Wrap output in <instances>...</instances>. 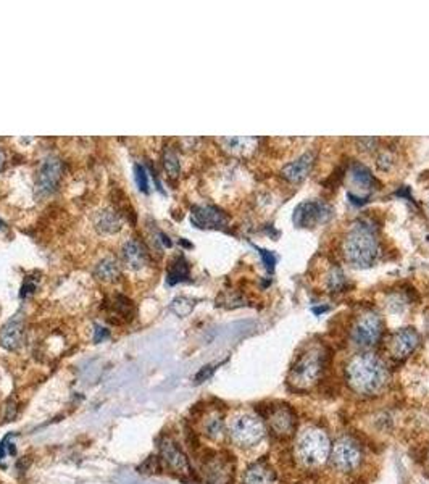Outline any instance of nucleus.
<instances>
[{
    "instance_id": "nucleus-1",
    "label": "nucleus",
    "mask_w": 429,
    "mask_h": 484,
    "mask_svg": "<svg viewBox=\"0 0 429 484\" xmlns=\"http://www.w3.org/2000/svg\"><path fill=\"white\" fill-rule=\"evenodd\" d=\"M345 381L359 395H376L386 388L389 370L376 354H359L345 367Z\"/></svg>"
},
{
    "instance_id": "nucleus-2",
    "label": "nucleus",
    "mask_w": 429,
    "mask_h": 484,
    "mask_svg": "<svg viewBox=\"0 0 429 484\" xmlns=\"http://www.w3.org/2000/svg\"><path fill=\"white\" fill-rule=\"evenodd\" d=\"M343 255L356 269H368L379 257L376 228L368 220H356L343 239Z\"/></svg>"
},
{
    "instance_id": "nucleus-3",
    "label": "nucleus",
    "mask_w": 429,
    "mask_h": 484,
    "mask_svg": "<svg viewBox=\"0 0 429 484\" xmlns=\"http://www.w3.org/2000/svg\"><path fill=\"white\" fill-rule=\"evenodd\" d=\"M326 355L319 346H312L299 355L296 363L289 372L287 381L292 388L299 391L312 389L323 377Z\"/></svg>"
},
{
    "instance_id": "nucleus-4",
    "label": "nucleus",
    "mask_w": 429,
    "mask_h": 484,
    "mask_svg": "<svg viewBox=\"0 0 429 484\" xmlns=\"http://www.w3.org/2000/svg\"><path fill=\"white\" fill-rule=\"evenodd\" d=\"M331 441L326 431L317 426L305 428L296 441V457L302 465L315 468L326 463L331 454Z\"/></svg>"
},
{
    "instance_id": "nucleus-5",
    "label": "nucleus",
    "mask_w": 429,
    "mask_h": 484,
    "mask_svg": "<svg viewBox=\"0 0 429 484\" xmlns=\"http://www.w3.org/2000/svg\"><path fill=\"white\" fill-rule=\"evenodd\" d=\"M227 432L236 446L252 447L265 437L266 428L260 416L253 414H237L229 420Z\"/></svg>"
},
{
    "instance_id": "nucleus-6",
    "label": "nucleus",
    "mask_w": 429,
    "mask_h": 484,
    "mask_svg": "<svg viewBox=\"0 0 429 484\" xmlns=\"http://www.w3.org/2000/svg\"><path fill=\"white\" fill-rule=\"evenodd\" d=\"M329 460L338 471L352 473L361 465L363 452H361L359 442L354 441L350 436H344L331 446Z\"/></svg>"
},
{
    "instance_id": "nucleus-7",
    "label": "nucleus",
    "mask_w": 429,
    "mask_h": 484,
    "mask_svg": "<svg viewBox=\"0 0 429 484\" xmlns=\"http://www.w3.org/2000/svg\"><path fill=\"white\" fill-rule=\"evenodd\" d=\"M384 323L376 312L366 310L355 318L352 324V339L360 347H373L381 341Z\"/></svg>"
},
{
    "instance_id": "nucleus-8",
    "label": "nucleus",
    "mask_w": 429,
    "mask_h": 484,
    "mask_svg": "<svg viewBox=\"0 0 429 484\" xmlns=\"http://www.w3.org/2000/svg\"><path fill=\"white\" fill-rule=\"evenodd\" d=\"M63 174V163L59 157L47 156L40 162L38 168V176H36V192L40 197L54 194L61 181Z\"/></svg>"
},
{
    "instance_id": "nucleus-9",
    "label": "nucleus",
    "mask_w": 429,
    "mask_h": 484,
    "mask_svg": "<svg viewBox=\"0 0 429 484\" xmlns=\"http://www.w3.org/2000/svg\"><path fill=\"white\" fill-rule=\"evenodd\" d=\"M268 426L279 439H287L296 432V415L289 405H275L266 414Z\"/></svg>"
},
{
    "instance_id": "nucleus-10",
    "label": "nucleus",
    "mask_w": 429,
    "mask_h": 484,
    "mask_svg": "<svg viewBox=\"0 0 429 484\" xmlns=\"http://www.w3.org/2000/svg\"><path fill=\"white\" fill-rule=\"evenodd\" d=\"M418 346H420V334L416 329L402 328L389 338L387 350H389V357L394 360H404L410 357Z\"/></svg>"
},
{
    "instance_id": "nucleus-11",
    "label": "nucleus",
    "mask_w": 429,
    "mask_h": 484,
    "mask_svg": "<svg viewBox=\"0 0 429 484\" xmlns=\"http://www.w3.org/2000/svg\"><path fill=\"white\" fill-rule=\"evenodd\" d=\"M329 216V207L319 200H307L297 205L294 212V223L299 228H313L323 221H326Z\"/></svg>"
},
{
    "instance_id": "nucleus-12",
    "label": "nucleus",
    "mask_w": 429,
    "mask_h": 484,
    "mask_svg": "<svg viewBox=\"0 0 429 484\" xmlns=\"http://www.w3.org/2000/svg\"><path fill=\"white\" fill-rule=\"evenodd\" d=\"M349 179H350V186H354V192L349 194V197H355L359 195V190L361 192V197L366 200V197L373 192L378 186V179L373 176V173L370 172L365 165H361L359 162L352 163V167L349 169Z\"/></svg>"
},
{
    "instance_id": "nucleus-13",
    "label": "nucleus",
    "mask_w": 429,
    "mask_h": 484,
    "mask_svg": "<svg viewBox=\"0 0 429 484\" xmlns=\"http://www.w3.org/2000/svg\"><path fill=\"white\" fill-rule=\"evenodd\" d=\"M160 457H162L165 467H168L172 471L178 473V475H190L188 457L179 449L176 442H173L172 439L165 441L162 447H160Z\"/></svg>"
},
{
    "instance_id": "nucleus-14",
    "label": "nucleus",
    "mask_w": 429,
    "mask_h": 484,
    "mask_svg": "<svg viewBox=\"0 0 429 484\" xmlns=\"http://www.w3.org/2000/svg\"><path fill=\"white\" fill-rule=\"evenodd\" d=\"M313 163H315V153L305 152L294 162H289L287 165H284L279 174H281L283 179H286V181L291 184L302 183L303 179L308 176V173L312 172Z\"/></svg>"
},
{
    "instance_id": "nucleus-15",
    "label": "nucleus",
    "mask_w": 429,
    "mask_h": 484,
    "mask_svg": "<svg viewBox=\"0 0 429 484\" xmlns=\"http://www.w3.org/2000/svg\"><path fill=\"white\" fill-rule=\"evenodd\" d=\"M24 324L23 318L17 315L12 320H8L0 329V346L7 350H17L23 344Z\"/></svg>"
},
{
    "instance_id": "nucleus-16",
    "label": "nucleus",
    "mask_w": 429,
    "mask_h": 484,
    "mask_svg": "<svg viewBox=\"0 0 429 484\" xmlns=\"http://www.w3.org/2000/svg\"><path fill=\"white\" fill-rule=\"evenodd\" d=\"M193 221L199 228H221L226 225V215L216 207L199 205L193 209Z\"/></svg>"
},
{
    "instance_id": "nucleus-17",
    "label": "nucleus",
    "mask_w": 429,
    "mask_h": 484,
    "mask_svg": "<svg viewBox=\"0 0 429 484\" xmlns=\"http://www.w3.org/2000/svg\"><path fill=\"white\" fill-rule=\"evenodd\" d=\"M121 257L128 269L141 270L147 264V252L141 242L136 239H129L125 242L121 249Z\"/></svg>"
},
{
    "instance_id": "nucleus-18",
    "label": "nucleus",
    "mask_w": 429,
    "mask_h": 484,
    "mask_svg": "<svg viewBox=\"0 0 429 484\" xmlns=\"http://www.w3.org/2000/svg\"><path fill=\"white\" fill-rule=\"evenodd\" d=\"M244 484H275V471L266 463H253L244 473Z\"/></svg>"
},
{
    "instance_id": "nucleus-19",
    "label": "nucleus",
    "mask_w": 429,
    "mask_h": 484,
    "mask_svg": "<svg viewBox=\"0 0 429 484\" xmlns=\"http://www.w3.org/2000/svg\"><path fill=\"white\" fill-rule=\"evenodd\" d=\"M96 228L103 234L116 233V231H120L121 228L120 216L116 215V212H112V210H103V212L97 215Z\"/></svg>"
},
{
    "instance_id": "nucleus-20",
    "label": "nucleus",
    "mask_w": 429,
    "mask_h": 484,
    "mask_svg": "<svg viewBox=\"0 0 429 484\" xmlns=\"http://www.w3.org/2000/svg\"><path fill=\"white\" fill-rule=\"evenodd\" d=\"M94 275L103 282H113L120 278V266H118L116 260L103 259L96 265Z\"/></svg>"
},
{
    "instance_id": "nucleus-21",
    "label": "nucleus",
    "mask_w": 429,
    "mask_h": 484,
    "mask_svg": "<svg viewBox=\"0 0 429 484\" xmlns=\"http://www.w3.org/2000/svg\"><path fill=\"white\" fill-rule=\"evenodd\" d=\"M188 278H189V265L183 257H179V259H176L172 265H170L167 281L170 286H174L181 281H186Z\"/></svg>"
},
{
    "instance_id": "nucleus-22",
    "label": "nucleus",
    "mask_w": 429,
    "mask_h": 484,
    "mask_svg": "<svg viewBox=\"0 0 429 484\" xmlns=\"http://www.w3.org/2000/svg\"><path fill=\"white\" fill-rule=\"evenodd\" d=\"M223 142L227 146V149L236 153H247L255 149L258 142L257 137H231V139H223Z\"/></svg>"
},
{
    "instance_id": "nucleus-23",
    "label": "nucleus",
    "mask_w": 429,
    "mask_h": 484,
    "mask_svg": "<svg viewBox=\"0 0 429 484\" xmlns=\"http://www.w3.org/2000/svg\"><path fill=\"white\" fill-rule=\"evenodd\" d=\"M205 434L213 441H220L225 436V423L220 415H211L205 421Z\"/></svg>"
},
{
    "instance_id": "nucleus-24",
    "label": "nucleus",
    "mask_w": 429,
    "mask_h": 484,
    "mask_svg": "<svg viewBox=\"0 0 429 484\" xmlns=\"http://www.w3.org/2000/svg\"><path fill=\"white\" fill-rule=\"evenodd\" d=\"M112 315H116V317H123V320L128 322L129 318H131L133 315V312H134V307H133V302L129 301V298L126 297H123V296H116L115 297V301H113L112 303Z\"/></svg>"
},
{
    "instance_id": "nucleus-25",
    "label": "nucleus",
    "mask_w": 429,
    "mask_h": 484,
    "mask_svg": "<svg viewBox=\"0 0 429 484\" xmlns=\"http://www.w3.org/2000/svg\"><path fill=\"white\" fill-rule=\"evenodd\" d=\"M345 286H347V281H345L343 270L334 266V269L328 273V289L331 292H340Z\"/></svg>"
},
{
    "instance_id": "nucleus-26",
    "label": "nucleus",
    "mask_w": 429,
    "mask_h": 484,
    "mask_svg": "<svg viewBox=\"0 0 429 484\" xmlns=\"http://www.w3.org/2000/svg\"><path fill=\"white\" fill-rule=\"evenodd\" d=\"M163 165L170 176L172 178L178 176L181 172V165H179V158L176 156V152L172 151V149H167L163 153Z\"/></svg>"
},
{
    "instance_id": "nucleus-27",
    "label": "nucleus",
    "mask_w": 429,
    "mask_h": 484,
    "mask_svg": "<svg viewBox=\"0 0 429 484\" xmlns=\"http://www.w3.org/2000/svg\"><path fill=\"white\" fill-rule=\"evenodd\" d=\"M170 308H172L178 317H188L194 308V301H190L188 297H178L172 302V307Z\"/></svg>"
},
{
    "instance_id": "nucleus-28",
    "label": "nucleus",
    "mask_w": 429,
    "mask_h": 484,
    "mask_svg": "<svg viewBox=\"0 0 429 484\" xmlns=\"http://www.w3.org/2000/svg\"><path fill=\"white\" fill-rule=\"evenodd\" d=\"M136 179H137V186L142 192H147L149 190V183H147V172L142 165H136Z\"/></svg>"
},
{
    "instance_id": "nucleus-29",
    "label": "nucleus",
    "mask_w": 429,
    "mask_h": 484,
    "mask_svg": "<svg viewBox=\"0 0 429 484\" xmlns=\"http://www.w3.org/2000/svg\"><path fill=\"white\" fill-rule=\"evenodd\" d=\"M8 441H10V436L5 437V439L2 441V444H0V463H2L3 460H7V458H10L15 454V447H13V444H8Z\"/></svg>"
},
{
    "instance_id": "nucleus-30",
    "label": "nucleus",
    "mask_w": 429,
    "mask_h": 484,
    "mask_svg": "<svg viewBox=\"0 0 429 484\" xmlns=\"http://www.w3.org/2000/svg\"><path fill=\"white\" fill-rule=\"evenodd\" d=\"M258 252H260V257L263 259V264H265L268 271L275 270V264H276L275 254H271L270 250H265V249H258Z\"/></svg>"
},
{
    "instance_id": "nucleus-31",
    "label": "nucleus",
    "mask_w": 429,
    "mask_h": 484,
    "mask_svg": "<svg viewBox=\"0 0 429 484\" xmlns=\"http://www.w3.org/2000/svg\"><path fill=\"white\" fill-rule=\"evenodd\" d=\"M213 367H204L202 370H200V373L197 375V377H195V381H197V383H202V381L204 379H206V378H210L211 377V373H213Z\"/></svg>"
},
{
    "instance_id": "nucleus-32",
    "label": "nucleus",
    "mask_w": 429,
    "mask_h": 484,
    "mask_svg": "<svg viewBox=\"0 0 429 484\" xmlns=\"http://www.w3.org/2000/svg\"><path fill=\"white\" fill-rule=\"evenodd\" d=\"M105 338H108V331H107V329H105V328L97 326V329H96V338H94L96 341L99 342L100 339H105Z\"/></svg>"
},
{
    "instance_id": "nucleus-33",
    "label": "nucleus",
    "mask_w": 429,
    "mask_h": 484,
    "mask_svg": "<svg viewBox=\"0 0 429 484\" xmlns=\"http://www.w3.org/2000/svg\"><path fill=\"white\" fill-rule=\"evenodd\" d=\"M3 167H5V153L0 151V172H2Z\"/></svg>"
},
{
    "instance_id": "nucleus-34",
    "label": "nucleus",
    "mask_w": 429,
    "mask_h": 484,
    "mask_svg": "<svg viewBox=\"0 0 429 484\" xmlns=\"http://www.w3.org/2000/svg\"><path fill=\"white\" fill-rule=\"evenodd\" d=\"M426 324H428V331H429V317H428V323Z\"/></svg>"
}]
</instances>
